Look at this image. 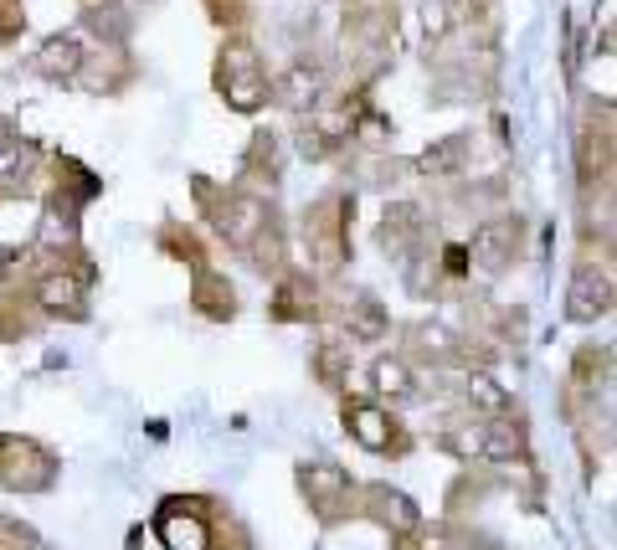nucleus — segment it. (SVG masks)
<instances>
[{"instance_id": "nucleus-1", "label": "nucleus", "mask_w": 617, "mask_h": 550, "mask_svg": "<svg viewBox=\"0 0 617 550\" xmlns=\"http://www.w3.org/2000/svg\"><path fill=\"white\" fill-rule=\"evenodd\" d=\"M607 299H612L607 278L602 273H582V278L571 283V319H597L607 309Z\"/></svg>"}, {"instance_id": "nucleus-2", "label": "nucleus", "mask_w": 617, "mask_h": 550, "mask_svg": "<svg viewBox=\"0 0 617 550\" xmlns=\"http://www.w3.org/2000/svg\"><path fill=\"white\" fill-rule=\"evenodd\" d=\"M350 427L366 437V448H386V443H391V427H386L381 407H355V412H350Z\"/></svg>"}, {"instance_id": "nucleus-3", "label": "nucleus", "mask_w": 617, "mask_h": 550, "mask_svg": "<svg viewBox=\"0 0 617 550\" xmlns=\"http://www.w3.org/2000/svg\"><path fill=\"white\" fill-rule=\"evenodd\" d=\"M160 535H165V545H170V550H206V535H201V525H196V520H165V525H160Z\"/></svg>"}]
</instances>
